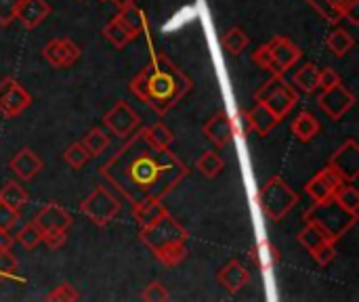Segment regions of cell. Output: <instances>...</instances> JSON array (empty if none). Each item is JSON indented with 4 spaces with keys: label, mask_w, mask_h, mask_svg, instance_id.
<instances>
[{
    "label": "cell",
    "mask_w": 359,
    "mask_h": 302,
    "mask_svg": "<svg viewBox=\"0 0 359 302\" xmlns=\"http://www.w3.org/2000/svg\"><path fill=\"white\" fill-rule=\"evenodd\" d=\"M99 172L135 208L147 202H162L189 170L170 147H156L141 130L128 137Z\"/></svg>",
    "instance_id": "obj_1"
},
{
    "label": "cell",
    "mask_w": 359,
    "mask_h": 302,
    "mask_svg": "<svg viewBox=\"0 0 359 302\" xmlns=\"http://www.w3.org/2000/svg\"><path fill=\"white\" fill-rule=\"evenodd\" d=\"M128 88L147 107L164 116L181 103V99L194 88V82L164 53H154L151 61L135 74Z\"/></svg>",
    "instance_id": "obj_2"
},
{
    "label": "cell",
    "mask_w": 359,
    "mask_h": 302,
    "mask_svg": "<svg viewBox=\"0 0 359 302\" xmlns=\"http://www.w3.org/2000/svg\"><path fill=\"white\" fill-rule=\"evenodd\" d=\"M139 238L164 267H177L187 256L189 233L168 212L143 225L139 231Z\"/></svg>",
    "instance_id": "obj_3"
},
{
    "label": "cell",
    "mask_w": 359,
    "mask_h": 302,
    "mask_svg": "<svg viewBox=\"0 0 359 302\" xmlns=\"http://www.w3.org/2000/svg\"><path fill=\"white\" fill-rule=\"evenodd\" d=\"M301 57H303V50L290 38L276 36L252 53V63L269 71L271 76H284L288 69L297 65Z\"/></svg>",
    "instance_id": "obj_4"
},
{
    "label": "cell",
    "mask_w": 359,
    "mask_h": 302,
    "mask_svg": "<svg viewBox=\"0 0 359 302\" xmlns=\"http://www.w3.org/2000/svg\"><path fill=\"white\" fill-rule=\"evenodd\" d=\"M305 221L316 223L334 242H339L355 225L358 217L347 212L334 198H328V200H322V202H313V206H309L305 210Z\"/></svg>",
    "instance_id": "obj_5"
},
{
    "label": "cell",
    "mask_w": 359,
    "mask_h": 302,
    "mask_svg": "<svg viewBox=\"0 0 359 302\" xmlns=\"http://www.w3.org/2000/svg\"><path fill=\"white\" fill-rule=\"evenodd\" d=\"M259 204L269 221L280 223L299 204V195L282 177H271L259 193Z\"/></svg>",
    "instance_id": "obj_6"
},
{
    "label": "cell",
    "mask_w": 359,
    "mask_h": 302,
    "mask_svg": "<svg viewBox=\"0 0 359 302\" xmlns=\"http://www.w3.org/2000/svg\"><path fill=\"white\" fill-rule=\"evenodd\" d=\"M255 101L263 103L265 107H269L280 120L286 118L292 107L299 103V95L294 92V88L284 80V76H271L257 92H255Z\"/></svg>",
    "instance_id": "obj_7"
},
{
    "label": "cell",
    "mask_w": 359,
    "mask_h": 302,
    "mask_svg": "<svg viewBox=\"0 0 359 302\" xmlns=\"http://www.w3.org/2000/svg\"><path fill=\"white\" fill-rule=\"evenodd\" d=\"M299 242L316 259V263L322 267H328L337 256V248H334L337 242L324 229H320L316 223L305 221V227L299 233Z\"/></svg>",
    "instance_id": "obj_8"
},
{
    "label": "cell",
    "mask_w": 359,
    "mask_h": 302,
    "mask_svg": "<svg viewBox=\"0 0 359 302\" xmlns=\"http://www.w3.org/2000/svg\"><path fill=\"white\" fill-rule=\"evenodd\" d=\"M80 210H82V214H84L88 221H93V223L99 225V227H105V225H109V223L116 219V214L120 212V202L111 195L109 189L97 187V189L80 204Z\"/></svg>",
    "instance_id": "obj_9"
},
{
    "label": "cell",
    "mask_w": 359,
    "mask_h": 302,
    "mask_svg": "<svg viewBox=\"0 0 359 302\" xmlns=\"http://www.w3.org/2000/svg\"><path fill=\"white\" fill-rule=\"evenodd\" d=\"M353 103H355V95H353L343 82H339V84H334V86L322 90L320 97H318L320 109H322L330 120H334V122H339V120L353 107Z\"/></svg>",
    "instance_id": "obj_10"
},
{
    "label": "cell",
    "mask_w": 359,
    "mask_h": 302,
    "mask_svg": "<svg viewBox=\"0 0 359 302\" xmlns=\"http://www.w3.org/2000/svg\"><path fill=\"white\" fill-rule=\"evenodd\" d=\"M29 105H32V95L15 78L8 76L0 82V114L2 116L17 118Z\"/></svg>",
    "instance_id": "obj_11"
},
{
    "label": "cell",
    "mask_w": 359,
    "mask_h": 302,
    "mask_svg": "<svg viewBox=\"0 0 359 302\" xmlns=\"http://www.w3.org/2000/svg\"><path fill=\"white\" fill-rule=\"evenodd\" d=\"M328 166L341 177V181L345 183H355L359 177V145L358 141L349 139L345 141L334 156L330 158Z\"/></svg>",
    "instance_id": "obj_12"
},
{
    "label": "cell",
    "mask_w": 359,
    "mask_h": 302,
    "mask_svg": "<svg viewBox=\"0 0 359 302\" xmlns=\"http://www.w3.org/2000/svg\"><path fill=\"white\" fill-rule=\"evenodd\" d=\"M103 124L120 139H128L133 135V130L139 126V116L137 111L126 103V101H118L105 116H103Z\"/></svg>",
    "instance_id": "obj_13"
},
{
    "label": "cell",
    "mask_w": 359,
    "mask_h": 302,
    "mask_svg": "<svg viewBox=\"0 0 359 302\" xmlns=\"http://www.w3.org/2000/svg\"><path fill=\"white\" fill-rule=\"evenodd\" d=\"M42 55L53 67H69L80 59L82 50L69 38H53L44 44Z\"/></svg>",
    "instance_id": "obj_14"
},
{
    "label": "cell",
    "mask_w": 359,
    "mask_h": 302,
    "mask_svg": "<svg viewBox=\"0 0 359 302\" xmlns=\"http://www.w3.org/2000/svg\"><path fill=\"white\" fill-rule=\"evenodd\" d=\"M202 132L208 141H212L217 147H225L236 137V122L229 111H217L204 126Z\"/></svg>",
    "instance_id": "obj_15"
},
{
    "label": "cell",
    "mask_w": 359,
    "mask_h": 302,
    "mask_svg": "<svg viewBox=\"0 0 359 302\" xmlns=\"http://www.w3.org/2000/svg\"><path fill=\"white\" fill-rule=\"evenodd\" d=\"M42 233H46V231H67L69 227H72V217H69V212L63 208V206H59L57 202H50V204H46L36 217H34V221H32Z\"/></svg>",
    "instance_id": "obj_16"
},
{
    "label": "cell",
    "mask_w": 359,
    "mask_h": 302,
    "mask_svg": "<svg viewBox=\"0 0 359 302\" xmlns=\"http://www.w3.org/2000/svg\"><path fill=\"white\" fill-rule=\"evenodd\" d=\"M345 183L341 181V177L330 168L326 166L324 170H320L307 185H305V193L313 200V202H322V200H328L332 198V193L337 191V187Z\"/></svg>",
    "instance_id": "obj_17"
},
{
    "label": "cell",
    "mask_w": 359,
    "mask_h": 302,
    "mask_svg": "<svg viewBox=\"0 0 359 302\" xmlns=\"http://www.w3.org/2000/svg\"><path fill=\"white\" fill-rule=\"evenodd\" d=\"M50 15V4L46 0H21L15 13V19L25 27L34 29L38 27L46 17Z\"/></svg>",
    "instance_id": "obj_18"
},
{
    "label": "cell",
    "mask_w": 359,
    "mask_h": 302,
    "mask_svg": "<svg viewBox=\"0 0 359 302\" xmlns=\"http://www.w3.org/2000/svg\"><path fill=\"white\" fill-rule=\"evenodd\" d=\"M244 120H246V124H248V130H255L259 137L269 135V132L280 124V118H278L269 107H265L263 103H255V105L244 114Z\"/></svg>",
    "instance_id": "obj_19"
},
{
    "label": "cell",
    "mask_w": 359,
    "mask_h": 302,
    "mask_svg": "<svg viewBox=\"0 0 359 302\" xmlns=\"http://www.w3.org/2000/svg\"><path fill=\"white\" fill-rule=\"evenodd\" d=\"M8 168L21 179V181H32L40 170H42V160L38 158V153L29 147H23L19 149L11 162H8Z\"/></svg>",
    "instance_id": "obj_20"
},
{
    "label": "cell",
    "mask_w": 359,
    "mask_h": 302,
    "mask_svg": "<svg viewBox=\"0 0 359 302\" xmlns=\"http://www.w3.org/2000/svg\"><path fill=\"white\" fill-rule=\"evenodd\" d=\"M219 284L229 292V294H238L242 288H246V284L250 282V271L236 259H231L221 271H219Z\"/></svg>",
    "instance_id": "obj_21"
},
{
    "label": "cell",
    "mask_w": 359,
    "mask_h": 302,
    "mask_svg": "<svg viewBox=\"0 0 359 302\" xmlns=\"http://www.w3.org/2000/svg\"><path fill=\"white\" fill-rule=\"evenodd\" d=\"M290 132H292L299 141L309 143L311 139L318 137V132H320V122H318V118H316L311 111H301V114L292 120Z\"/></svg>",
    "instance_id": "obj_22"
},
{
    "label": "cell",
    "mask_w": 359,
    "mask_h": 302,
    "mask_svg": "<svg viewBox=\"0 0 359 302\" xmlns=\"http://www.w3.org/2000/svg\"><path fill=\"white\" fill-rule=\"evenodd\" d=\"M103 36L116 46V48H124L126 44H130L137 36L118 19V17H114L107 25H105V29H103Z\"/></svg>",
    "instance_id": "obj_23"
},
{
    "label": "cell",
    "mask_w": 359,
    "mask_h": 302,
    "mask_svg": "<svg viewBox=\"0 0 359 302\" xmlns=\"http://www.w3.org/2000/svg\"><path fill=\"white\" fill-rule=\"evenodd\" d=\"M0 202L6 204L8 208H13V210L19 212V210L27 204V191H25L19 183L8 181V183H4L2 189H0Z\"/></svg>",
    "instance_id": "obj_24"
},
{
    "label": "cell",
    "mask_w": 359,
    "mask_h": 302,
    "mask_svg": "<svg viewBox=\"0 0 359 302\" xmlns=\"http://www.w3.org/2000/svg\"><path fill=\"white\" fill-rule=\"evenodd\" d=\"M332 198L351 214L359 217V191L355 189L353 183H341L337 187V191L332 193Z\"/></svg>",
    "instance_id": "obj_25"
},
{
    "label": "cell",
    "mask_w": 359,
    "mask_h": 302,
    "mask_svg": "<svg viewBox=\"0 0 359 302\" xmlns=\"http://www.w3.org/2000/svg\"><path fill=\"white\" fill-rule=\"evenodd\" d=\"M116 17H118L135 36H139L141 29H143V25H145V15H143L141 8L135 6V2H133V4H126V6H120V13H118Z\"/></svg>",
    "instance_id": "obj_26"
},
{
    "label": "cell",
    "mask_w": 359,
    "mask_h": 302,
    "mask_svg": "<svg viewBox=\"0 0 359 302\" xmlns=\"http://www.w3.org/2000/svg\"><path fill=\"white\" fill-rule=\"evenodd\" d=\"M318 76H320V67L316 63H305L294 74V86L303 92H311L318 88Z\"/></svg>",
    "instance_id": "obj_27"
},
{
    "label": "cell",
    "mask_w": 359,
    "mask_h": 302,
    "mask_svg": "<svg viewBox=\"0 0 359 302\" xmlns=\"http://www.w3.org/2000/svg\"><path fill=\"white\" fill-rule=\"evenodd\" d=\"M196 168H198L200 174H204L206 179H215V177H219L221 170L225 168V162H223V158H221L219 153L206 151V153H202V156L198 158Z\"/></svg>",
    "instance_id": "obj_28"
},
{
    "label": "cell",
    "mask_w": 359,
    "mask_h": 302,
    "mask_svg": "<svg viewBox=\"0 0 359 302\" xmlns=\"http://www.w3.org/2000/svg\"><path fill=\"white\" fill-rule=\"evenodd\" d=\"M143 135L149 139V143H154L156 147H170L175 132L164 124V122H154L149 126L143 128Z\"/></svg>",
    "instance_id": "obj_29"
},
{
    "label": "cell",
    "mask_w": 359,
    "mask_h": 302,
    "mask_svg": "<svg viewBox=\"0 0 359 302\" xmlns=\"http://www.w3.org/2000/svg\"><path fill=\"white\" fill-rule=\"evenodd\" d=\"M326 44H328V48H330L337 57H345V55L353 48L355 40H353V36L347 34L345 29H332L330 36L326 38Z\"/></svg>",
    "instance_id": "obj_30"
},
{
    "label": "cell",
    "mask_w": 359,
    "mask_h": 302,
    "mask_svg": "<svg viewBox=\"0 0 359 302\" xmlns=\"http://www.w3.org/2000/svg\"><path fill=\"white\" fill-rule=\"evenodd\" d=\"M164 212H168L164 208L162 202H147V204H141V206H135V221L139 223V227L156 221L158 217H162Z\"/></svg>",
    "instance_id": "obj_31"
},
{
    "label": "cell",
    "mask_w": 359,
    "mask_h": 302,
    "mask_svg": "<svg viewBox=\"0 0 359 302\" xmlns=\"http://www.w3.org/2000/svg\"><path fill=\"white\" fill-rule=\"evenodd\" d=\"M248 42H250V38H248V34H246L242 27H231V29L225 34V38H223L225 50L231 53V55H240V53L248 46Z\"/></svg>",
    "instance_id": "obj_32"
},
{
    "label": "cell",
    "mask_w": 359,
    "mask_h": 302,
    "mask_svg": "<svg viewBox=\"0 0 359 302\" xmlns=\"http://www.w3.org/2000/svg\"><path fill=\"white\" fill-rule=\"evenodd\" d=\"M82 145L88 149L90 156H99V153H103V151L107 149L109 139H107V135L103 132V128H93V130H88V132L84 135Z\"/></svg>",
    "instance_id": "obj_33"
},
{
    "label": "cell",
    "mask_w": 359,
    "mask_h": 302,
    "mask_svg": "<svg viewBox=\"0 0 359 302\" xmlns=\"http://www.w3.org/2000/svg\"><path fill=\"white\" fill-rule=\"evenodd\" d=\"M21 248H25V250H34L40 242H42V231L34 225V223H27V225H23L19 231H17V235L13 238Z\"/></svg>",
    "instance_id": "obj_34"
},
{
    "label": "cell",
    "mask_w": 359,
    "mask_h": 302,
    "mask_svg": "<svg viewBox=\"0 0 359 302\" xmlns=\"http://www.w3.org/2000/svg\"><path fill=\"white\" fill-rule=\"evenodd\" d=\"M88 158H90V153H88V149L82 145V141H80V143L69 145V147L65 149V153H63V160H65V162H67V166H72L74 170L82 168V166L88 162Z\"/></svg>",
    "instance_id": "obj_35"
},
{
    "label": "cell",
    "mask_w": 359,
    "mask_h": 302,
    "mask_svg": "<svg viewBox=\"0 0 359 302\" xmlns=\"http://www.w3.org/2000/svg\"><path fill=\"white\" fill-rule=\"evenodd\" d=\"M0 280H19L17 259L11 254V250H0Z\"/></svg>",
    "instance_id": "obj_36"
},
{
    "label": "cell",
    "mask_w": 359,
    "mask_h": 302,
    "mask_svg": "<svg viewBox=\"0 0 359 302\" xmlns=\"http://www.w3.org/2000/svg\"><path fill=\"white\" fill-rule=\"evenodd\" d=\"M78 298H80L78 292H76L69 284H59V286H55L53 292L46 296V301L50 302H76Z\"/></svg>",
    "instance_id": "obj_37"
},
{
    "label": "cell",
    "mask_w": 359,
    "mask_h": 302,
    "mask_svg": "<svg viewBox=\"0 0 359 302\" xmlns=\"http://www.w3.org/2000/svg\"><path fill=\"white\" fill-rule=\"evenodd\" d=\"M328 4L334 11V17H349L351 21H355L358 0H328Z\"/></svg>",
    "instance_id": "obj_38"
},
{
    "label": "cell",
    "mask_w": 359,
    "mask_h": 302,
    "mask_svg": "<svg viewBox=\"0 0 359 302\" xmlns=\"http://www.w3.org/2000/svg\"><path fill=\"white\" fill-rule=\"evenodd\" d=\"M141 298L145 302H166L170 296H168L166 288H164L160 282H151V284L143 290Z\"/></svg>",
    "instance_id": "obj_39"
},
{
    "label": "cell",
    "mask_w": 359,
    "mask_h": 302,
    "mask_svg": "<svg viewBox=\"0 0 359 302\" xmlns=\"http://www.w3.org/2000/svg\"><path fill=\"white\" fill-rule=\"evenodd\" d=\"M339 82H343V80H341V76L337 74V69H332V67H320V76H318V88L326 90V88H330V86L339 84Z\"/></svg>",
    "instance_id": "obj_40"
},
{
    "label": "cell",
    "mask_w": 359,
    "mask_h": 302,
    "mask_svg": "<svg viewBox=\"0 0 359 302\" xmlns=\"http://www.w3.org/2000/svg\"><path fill=\"white\" fill-rule=\"evenodd\" d=\"M17 221H19V212L0 202V229L11 231L17 225Z\"/></svg>",
    "instance_id": "obj_41"
},
{
    "label": "cell",
    "mask_w": 359,
    "mask_h": 302,
    "mask_svg": "<svg viewBox=\"0 0 359 302\" xmlns=\"http://www.w3.org/2000/svg\"><path fill=\"white\" fill-rule=\"evenodd\" d=\"M19 2L21 0H0V25L6 27L15 19V13H17Z\"/></svg>",
    "instance_id": "obj_42"
},
{
    "label": "cell",
    "mask_w": 359,
    "mask_h": 302,
    "mask_svg": "<svg viewBox=\"0 0 359 302\" xmlns=\"http://www.w3.org/2000/svg\"><path fill=\"white\" fill-rule=\"evenodd\" d=\"M67 240V231H46L42 233V242L50 248V250H57L65 244Z\"/></svg>",
    "instance_id": "obj_43"
},
{
    "label": "cell",
    "mask_w": 359,
    "mask_h": 302,
    "mask_svg": "<svg viewBox=\"0 0 359 302\" xmlns=\"http://www.w3.org/2000/svg\"><path fill=\"white\" fill-rule=\"evenodd\" d=\"M13 235L8 233V231H4V229H0V250H11V246H13Z\"/></svg>",
    "instance_id": "obj_44"
},
{
    "label": "cell",
    "mask_w": 359,
    "mask_h": 302,
    "mask_svg": "<svg viewBox=\"0 0 359 302\" xmlns=\"http://www.w3.org/2000/svg\"><path fill=\"white\" fill-rule=\"evenodd\" d=\"M111 2H114V4H116L118 8H120V6H126V4H133L135 0H111Z\"/></svg>",
    "instance_id": "obj_45"
},
{
    "label": "cell",
    "mask_w": 359,
    "mask_h": 302,
    "mask_svg": "<svg viewBox=\"0 0 359 302\" xmlns=\"http://www.w3.org/2000/svg\"><path fill=\"white\" fill-rule=\"evenodd\" d=\"M101 2H107V0H101Z\"/></svg>",
    "instance_id": "obj_46"
}]
</instances>
